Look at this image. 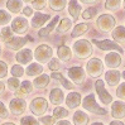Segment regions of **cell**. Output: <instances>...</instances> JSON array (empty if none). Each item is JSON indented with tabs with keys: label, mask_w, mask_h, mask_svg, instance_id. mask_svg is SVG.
<instances>
[{
	"label": "cell",
	"mask_w": 125,
	"mask_h": 125,
	"mask_svg": "<svg viewBox=\"0 0 125 125\" xmlns=\"http://www.w3.org/2000/svg\"><path fill=\"white\" fill-rule=\"evenodd\" d=\"M11 20V15L6 11V10H0V25L5 27L6 24L9 23V21Z\"/></svg>",
	"instance_id": "d590c367"
},
{
	"label": "cell",
	"mask_w": 125,
	"mask_h": 125,
	"mask_svg": "<svg viewBox=\"0 0 125 125\" xmlns=\"http://www.w3.org/2000/svg\"><path fill=\"white\" fill-rule=\"evenodd\" d=\"M60 19H61V18L58 17V15H57V17H54V18L52 19V21H51V23H49L46 28L41 29V31L38 32V35H39V37H47V35H48V34H49L51 32H52L53 29H54L56 24L58 23V20H60Z\"/></svg>",
	"instance_id": "484cf974"
},
{
	"label": "cell",
	"mask_w": 125,
	"mask_h": 125,
	"mask_svg": "<svg viewBox=\"0 0 125 125\" xmlns=\"http://www.w3.org/2000/svg\"><path fill=\"white\" fill-rule=\"evenodd\" d=\"M105 62H106L107 67H110V68H116V67H119V66L121 64V57H120L119 53L111 52V53L106 54Z\"/></svg>",
	"instance_id": "5bb4252c"
},
{
	"label": "cell",
	"mask_w": 125,
	"mask_h": 125,
	"mask_svg": "<svg viewBox=\"0 0 125 125\" xmlns=\"http://www.w3.org/2000/svg\"><path fill=\"white\" fill-rule=\"evenodd\" d=\"M11 31L14 33H17V34H23L28 31V28H29V23H28V20L24 19V18H21V17H17V18H14L11 20Z\"/></svg>",
	"instance_id": "ba28073f"
},
{
	"label": "cell",
	"mask_w": 125,
	"mask_h": 125,
	"mask_svg": "<svg viewBox=\"0 0 125 125\" xmlns=\"http://www.w3.org/2000/svg\"><path fill=\"white\" fill-rule=\"evenodd\" d=\"M48 83H49V76L47 75H41L38 77H35L34 82H33L35 89H44V87H47Z\"/></svg>",
	"instance_id": "4316f807"
},
{
	"label": "cell",
	"mask_w": 125,
	"mask_h": 125,
	"mask_svg": "<svg viewBox=\"0 0 125 125\" xmlns=\"http://www.w3.org/2000/svg\"><path fill=\"white\" fill-rule=\"evenodd\" d=\"M68 13L71 14L73 21L78 19L80 14H81V5L77 3V0H70V3H68Z\"/></svg>",
	"instance_id": "ac0fdd59"
},
{
	"label": "cell",
	"mask_w": 125,
	"mask_h": 125,
	"mask_svg": "<svg viewBox=\"0 0 125 125\" xmlns=\"http://www.w3.org/2000/svg\"><path fill=\"white\" fill-rule=\"evenodd\" d=\"M82 106H83L85 110H87V111H90V113H94V114H96V115H106L107 114V111H106L105 109L100 107L96 104V100H95V96H94L92 94L87 95V96L83 99Z\"/></svg>",
	"instance_id": "7a4b0ae2"
},
{
	"label": "cell",
	"mask_w": 125,
	"mask_h": 125,
	"mask_svg": "<svg viewBox=\"0 0 125 125\" xmlns=\"http://www.w3.org/2000/svg\"><path fill=\"white\" fill-rule=\"evenodd\" d=\"M0 54H1V46H0Z\"/></svg>",
	"instance_id": "9f6ffc18"
},
{
	"label": "cell",
	"mask_w": 125,
	"mask_h": 125,
	"mask_svg": "<svg viewBox=\"0 0 125 125\" xmlns=\"http://www.w3.org/2000/svg\"><path fill=\"white\" fill-rule=\"evenodd\" d=\"M8 75V66H6L5 62L0 61V78H4Z\"/></svg>",
	"instance_id": "ee69618b"
},
{
	"label": "cell",
	"mask_w": 125,
	"mask_h": 125,
	"mask_svg": "<svg viewBox=\"0 0 125 125\" xmlns=\"http://www.w3.org/2000/svg\"><path fill=\"white\" fill-rule=\"evenodd\" d=\"M121 5V0H106L105 8L107 10H117Z\"/></svg>",
	"instance_id": "e575fe53"
},
{
	"label": "cell",
	"mask_w": 125,
	"mask_h": 125,
	"mask_svg": "<svg viewBox=\"0 0 125 125\" xmlns=\"http://www.w3.org/2000/svg\"><path fill=\"white\" fill-rule=\"evenodd\" d=\"M49 15H48V14H42V13H35L34 14V15H33V18H32V27L33 28H37V29H38V28H42V25L43 24H46L47 23V21L49 20Z\"/></svg>",
	"instance_id": "2e32d148"
},
{
	"label": "cell",
	"mask_w": 125,
	"mask_h": 125,
	"mask_svg": "<svg viewBox=\"0 0 125 125\" xmlns=\"http://www.w3.org/2000/svg\"><path fill=\"white\" fill-rule=\"evenodd\" d=\"M64 99V95H63V91L60 90V89H53L52 91L49 92V100L53 105H60L62 104V101Z\"/></svg>",
	"instance_id": "7402d4cb"
},
{
	"label": "cell",
	"mask_w": 125,
	"mask_h": 125,
	"mask_svg": "<svg viewBox=\"0 0 125 125\" xmlns=\"http://www.w3.org/2000/svg\"><path fill=\"white\" fill-rule=\"evenodd\" d=\"M110 125H124V123H121V121H113V123H110Z\"/></svg>",
	"instance_id": "816d5d0a"
},
{
	"label": "cell",
	"mask_w": 125,
	"mask_h": 125,
	"mask_svg": "<svg viewBox=\"0 0 125 125\" xmlns=\"http://www.w3.org/2000/svg\"><path fill=\"white\" fill-rule=\"evenodd\" d=\"M8 115H9V113H8V110H6V106L0 101V117L5 119V117H8Z\"/></svg>",
	"instance_id": "bcb514c9"
},
{
	"label": "cell",
	"mask_w": 125,
	"mask_h": 125,
	"mask_svg": "<svg viewBox=\"0 0 125 125\" xmlns=\"http://www.w3.org/2000/svg\"><path fill=\"white\" fill-rule=\"evenodd\" d=\"M92 43L102 51H117V52H123L121 47L119 44H116V43H114L113 41H110V39H104V41L92 39Z\"/></svg>",
	"instance_id": "8fae6325"
},
{
	"label": "cell",
	"mask_w": 125,
	"mask_h": 125,
	"mask_svg": "<svg viewBox=\"0 0 125 125\" xmlns=\"http://www.w3.org/2000/svg\"><path fill=\"white\" fill-rule=\"evenodd\" d=\"M73 123H75V125H87L89 116L82 111H76L73 115Z\"/></svg>",
	"instance_id": "83f0119b"
},
{
	"label": "cell",
	"mask_w": 125,
	"mask_h": 125,
	"mask_svg": "<svg viewBox=\"0 0 125 125\" xmlns=\"http://www.w3.org/2000/svg\"><path fill=\"white\" fill-rule=\"evenodd\" d=\"M73 52L78 58H87L92 53V44L86 39H80L73 44Z\"/></svg>",
	"instance_id": "6da1fadb"
},
{
	"label": "cell",
	"mask_w": 125,
	"mask_h": 125,
	"mask_svg": "<svg viewBox=\"0 0 125 125\" xmlns=\"http://www.w3.org/2000/svg\"><path fill=\"white\" fill-rule=\"evenodd\" d=\"M96 23H97V27L100 28V31H102V32H110V31H114L116 20H115V18L113 15L102 14V15L99 17Z\"/></svg>",
	"instance_id": "5b68a950"
},
{
	"label": "cell",
	"mask_w": 125,
	"mask_h": 125,
	"mask_svg": "<svg viewBox=\"0 0 125 125\" xmlns=\"http://www.w3.org/2000/svg\"><path fill=\"white\" fill-rule=\"evenodd\" d=\"M6 8L13 14H18L23 10V1L21 0H8L6 1Z\"/></svg>",
	"instance_id": "44dd1931"
},
{
	"label": "cell",
	"mask_w": 125,
	"mask_h": 125,
	"mask_svg": "<svg viewBox=\"0 0 125 125\" xmlns=\"http://www.w3.org/2000/svg\"><path fill=\"white\" fill-rule=\"evenodd\" d=\"M34 58L39 63H46L53 58V51L47 44H41L34 51Z\"/></svg>",
	"instance_id": "3957f363"
},
{
	"label": "cell",
	"mask_w": 125,
	"mask_h": 125,
	"mask_svg": "<svg viewBox=\"0 0 125 125\" xmlns=\"http://www.w3.org/2000/svg\"><path fill=\"white\" fill-rule=\"evenodd\" d=\"M8 87H9V90L11 91H18L19 90V87H20V82H19V80L15 78V77H11L8 80Z\"/></svg>",
	"instance_id": "8d00e7d4"
},
{
	"label": "cell",
	"mask_w": 125,
	"mask_h": 125,
	"mask_svg": "<svg viewBox=\"0 0 125 125\" xmlns=\"http://www.w3.org/2000/svg\"><path fill=\"white\" fill-rule=\"evenodd\" d=\"M20 125H39V123L33 116H24L20 120Z\"/></svg>",
	"instance_id": "f35d334b"
},
{
	"label": "cell",
	"mask_w": 125,
	"mask_h": 125,
	"mask_svg": "<svg viewBox=\"0 0 125 125\" xmlns=\"http://www.w3.org/2000/svg\"><path fill=\"white\" fill-rule=\"evenodd\" d=\"M32 91H33V86H32V83L29 82V81H24V82H21V83H20L19 90L15 91V96L19 97V99H23L25 95L31 94Z\"/></svg>",
	"instance_id": "d6986e66"
},
{
	"label": "cell",
	"mask_w": 125,
	"mask_h": 125,
	"mask_svg": "<svg viewBox=\"0 0 125 125\" xmlns=\"http://www.w3.org/2000/svg\"><path fill=\"white\" fill-rule=\"evenodd\" d=\"M23 14L25 17H32V14H33V9L31 8V6H25V8L23 9Z\"/></svg>",
	"instance_id": "7dc6e473"
},
{
	"label": "cell",
	"mask_w": 125,
	"mask_h": 125,
	"mask_svg": "<svg viewBox=\"0 0 125 125\" xmlns=\"http://www.w3.org/2000/svg\"><path fill=\"white\" fill-rule=\"evenodd\" d=\"M1 125H15V124H13V123H4V124H1Z\"/></svg>",
	"instance_id": "f5cc1de1"
},
{
	"label": "cell",
	"mask_w": 125,
	"mask_h": 125,
	"mask_svg": "<svg viewBox=\"0 0 125 125\" xmlns=\"http://www.w3.org/2000/svg\"><path fill=\"white\" fill-rule=\"evenodd\" d=\"M120 76H121V73L119 71H116V70H111V71H107L106 72V75H105V80H106V82L109 86H115L119 83V81H120Z\"/></svg>",
	"instance_id": "e0dca14e"
},
{
	"label": "cell",
	"mask_w": 125,
	"mask_h": 125,
	"mask_svg": "<svg viewBox=\"0 0 125 125\" xmlns=\"http://www.w3.org/2000/svg\"><path fill=\"white\" fill-rule=\"evenodd\" d=\"M42 72H43V67H42V64L39 63H32V64H29L28 66V68L25 70V73L28 76H41L42 75Z\"/></svg>",
	"instance_id": "d4e9b609"
},
{
	"label": "cell",
	"mask_w": 125,
	"mask_h": 125,
	"mask_svg": "<svg viewBox=\"0 0 125 125\" xmlns=\"http://www.w3.org/2000/svg\"><path fill=\"white\" fill-rule=\"evenodd\" d=\"M41 120H42V123L44 124V125H53L54 121H56V119H54L53 116H43Z\"/></svg>",
	"instance_id": "f6af8a7d"
},
{
	"label": "cell",
	"mask_w": 125,
	"mask_h": 125,
	"mask_svg": "<svg viewBox=\"0 0 125 125\" xmlns=\"http://www.w3.org/2000/svg\"><path fill=\"white\" fill-rule=\"evenodd\" d=\"M97 13V9L95 8H90V9H86L83 13H82V18L83 19H92Z\"/></svg>",
	"instance_id": "60d3db41"
},
{
	"label": "cell",
	"mask_w": 125,
	"mask_h": 125,
	"mask_svg": "<svg viewBox=\"0 0 125 125\" xmlns=\"http://www.w3.org/2000/svg\"><path fill=\"white\" fill-rule=\"evenodd\" d=\"M28 41H33V38L31 35L25 37V38H21V37H14V38H11L9 42H6L5 44H6L8 48H10L13 51H18V49H20L21 47H23Z\"/></svg>",
	"instance_id": "7c38bea8"
},
{
	"label": "cell",
	"mask_w": 125,
	"mask_h": 125,
	"mask_svg": "<svg viewBox=\"0 0 125 125\" xmlns=\"http://www.w3.org/2000/svg\"><path fill=\"white\" fill-rule=\"evenodd\" d=\"M124 6H125V0H124Z\"/></svg>",
	"instance_id": "680465c9"
},
{
	"label": "cell",
	"mask_w": 125,
	"mask_h": 125,
	"mask_svg": "<svg viewBox=\"0 0 125 125\" xmlns=\"http://www.w3.org/2000/svg\"><path fill=\"white\" fill-rule=\"evenodd\" d=\"M68 77H70L75 83L81 85V83L85 82L86 75H85V71L82 70V67L75 66V67H71V68L68 70Z\"/></svg>",
	"instance_id": "9c48e42d"
},
{
	"label": "cell",
	"mask_w": 125,
	"mask_h": 125,
	"mask_svg": "<svg viewBox=\"0 0 125 125\" xmlns=\"http://www.w3.org/2000/svg\"><path fill=\"white\" fill-rule=\"evenodd\" d=\"M86 68L91 77H99L102 73V71H104V64H102L101 60H99V58H92V60L87 62Z\"/></svg>",
	"instance_id": "8992f818"
},
{
	"label": "cell",
	"mask_w": 125,
	"mask_h": 125,
	"mask_svg": "<svg viewBox=\"0 0 125 125\" xmlns=\"http://www.w3.org/2000/svg\"><path fill=\"white\" fill-rule=\"evenodd\" d=\"M87 31H89V25L85 24V23H81V24H77L75 28H73V31L71 33V37L72 38H76V37H80L85 34Z\"/></svg>",
	"instance_id": "f546056e"
},
{
	"label": "cell",
	"mask_w": 125,
	"mask_h": 125,
	"mask_svg": "<svg viewBox=\"0 0 125 125\" xmlns=\"http://www.w3.org/2000/svg\"><path fill=\"white\" fill-rule=\"evenodd\" d=\"M66 104L70 109H75L81 104V95L77 92H70L66 99Z\"/></svg>",
	"instance_id": "ffe728a7"
},
{
	"label": "cell",
	"mask_w": 125,
	"mask_h": 125,
	"mask_svg": "<svg viewBox=\"0 0 125 125\" xmlns=\"http://www.w3.org/2000/svg\"><path fill=\"white\" fill-rule=\"evenodd\" d=\"M116 96L119 99L125 100V82L119 85V87H117V90H116Z\"/></svg>",
	"instance_id": "7bdbcfd3"
},
{
	"label": "cell",
	"mask_w": 125,
	"mask_h": 125,
	"mask_svg": "<svg viewBox=\"0 0 125 125\" xmlns=\"http://www.w3.org/2000/svg\"><path fill=\"white\" fill-rule=\"evenodd\" d=\"M46 4H47V0H33L32 6H33V9L41 10L46 6Z\"/></svg>",
	"instance_id": "b9f144b4"
},
{
	"label": "cell",
	"mask_w": 125,
	"mask_h": 125,
	"mask_svg": "<svg viewBox=\"0 0 125 125\" xmlns=\"http://www.w3.org/2000/svg\"><path fill=\"white\" fill-rule=\"evenodd\" d=\"M48 67H49L51 71L56 72V71H58V70L61 68V63H60V61H58V60H56V58H52V60L48 62Z\"/></svg>",
	"instance_id": "ab89813d"
},
{
	"label": "cell",
	"mask_w": 125,
	"mask_h": 125,
	"mask_svg": "<svg viewBox=\"0 0 125 125\" xmlns=\"http://www.w3.org/2000/svg\"><path fill=\"white\" fill-rule=\"evenodd\" d=\"M123 77H124V78H125V72H124V73H123Z\"/></svg>",
	"instance_id": "6f0895ef"
},
{
	"label": "cell",
	"mask_w": 125,
	"mask_h": 125,
	"mask_svg": "<svg viewBox=\"0 0 125 125\" xmlns=\"http://www.w3.org/2000/svg\"><path fill=\"white\" fill-rule=\"evenodd\" d=\"M4 90H5V85L1 82V81H0V95L4 92Z\"/></svg>",
	"instance_id": "f907efd6"
},
{
	"label": "cell",
	"mask_w": 125,
	"mask_h": 125,
	"mask_svg": "<svg viewBox=\"0 0 125 125\" xmlns=\"http://www.w3.org/2000/svg\"><path fill=\"white\" fill-rule=\"evenodd\" d=\"M95 89H96V92H97L99 97H100V101L102 102V104H105V105L111 104L113 97H111V95L105 90L104 81H102V80H97L96 83H95Z\"/></svg>",
	"instance_id": "52a82bcc"
},
{
	"label": "cell",
	"mask_w": 125,
	"mask_h": 125,
	"mask_svg": "<svg viewBox=\"0 0 125 125\" xmlns=\"http://www.w3.org/2000/svg\"><path fill=\"white\" fill-rule=\"evenodd\" d=\"M23 1H25V3H33V0H23Z\"/></svg>",
	"instance_id": "db71d44e"
},
{
	"label": "cell",
	"mask_w": 125,
	"mask_h": 125,
	"mask_svg": "<svg viewBox=\"0 0 125 125\" xmlns=\"http://www.w3.org/2000/svg\"><path fill=\"white\" fill-rule=\"evenodd\" d=\"M68 115V111L64 107H56L53 111V117L54 119H62V117H66Z\"/></svg>",
	"instance_id": "74e56055"
},
{
	"label": "cell",
	"mask_w": 125,
	"mask_h": 125,
	"mask_svg": "<svg viewBox=\"0 0 125 125\" xmlns=\"http://www.w3.org/2000/svg\"><path fill=\"white\" fill-rule=\"evenodd\" d=\"M92 125H104V124H101V123H94Z\"/></svg>",
	"instance_id": "11a10c76"
},
{
	"label": "cell",
	"mask_w": 125,
	"mask_h": 125,
	"mask_svg": "<svg viewBox=\"0 0 125 125\" xmlns=\"http://www.w3.org/2000/svg\"><path fill=\"white\" fill-rule=\"evenodd\" d=\"M10 72H11L13 77L19 78V77H21V76L24 75V68L21 67V64H14V66H11Z\"/></svg>",
	"instance_id": "836d02e7"
},
{
	"label": "cell",
	"mask_w": 125,
	"mask_h": 125,
	"mask_svg": "<svg viewBox=\"0 0 125 125\" xmlns=\"http://www.w3.org/2000/svg\"><path fill=\"white\" fill-rule=\"evenodd\" d=\"M66 4H67V0H49V6L52 10H56V11H60L62 10Z\"/></svg>",
	"instance_id": "d6a6232c"
},
{
	"label": "cell",
	"mask_w": 125,
	"mask_h": 125,
	"mask_svg": "<svg viewBox=\"0 0 125 125\" xmlns=\"http://www.w3.org/2000/svg\"><path fill=\"white\" fill-rule=\"evenodd\" d=\"M33 58V53L31 49H21L15 54V60L18 61L19 64H28L32 61Z\"/></svg>",
	"instance_id": "9a60e30c"
},
{
	"label": "cell",
	"mask_w": 125,
	"mask_h": 125,
	"mask_svg": "<svg viewBox=\"0 0 125 125\" xmlns=\"http://www.w3.org/2000/svg\"><path fill=\"white\" fill-rule=\"evenodd\" d=\"M113 38L119 42V43H125V28L124 27H116L113 31Z\"/></svg>",
	"instance_id": "f1b7e54d"
},
{
	"label": "cell",
	"mask_w": 125,
	"mask_h": 125,
	"mask_svg": "<svg viewBox=\"0 0 125 125\" xmlns=\"http://www.w3.org/2000/svg\"><path fill=\"white\" fill-rule=\"evenodd\" d=\"M29 109H31V111H32L34 115L41 116V115H43V114L47 111L48 102L46 101L44 97H35V99L32 100L31 105H29Z\"/></svg>",
	"instance_id": "277c9868"
},
{
	"label": "cell",
	"mask_w": 125,
	"mask_h": 125,
	"mask_svg": "<svg viewBox=\"0 0 125 125\" xmlns=\"http://www.w3.org/2000/svg\"><path fill=\"white\" fill-rule=\"evenodd\" d=\"M57 125H71V123L67 120H61L60 123H57Z\"/></svg>",
	"instance_id": "681fc988"
},
{
	"label": "cell",
	"mask_w": 125,
	"mask_h": 125,
	"mask_svg": "<svg viewBox=\"0 0 125 125\" xmlns=\"http://www.w3.org/2000/svg\"><path fill=\"white\" fill-rule=\"evenodd\" d=\"M57 54H58V58H60V60L67 62V61L71 60L72 51L67 46H60V47H58V51H57Z\"/></svg>",
	"instance_id": "cb8c5ba5"
},
{
	"label": "cell",
	"mask_w": 125,
	"mask_h": 125,
	"mask_svg": "<svg viewBox=\"0 0 125 125\" xmlns=\"http://www.w3.org/2000/svg\"><path fill=\"white\" fill-rule=\"evenodd\" d=\"M13 33H14V32L11 31L10 27H4V28L1 29V32H0V39H1L4 43L9 42L11 38H14Z\"/></svg>",
	"instance_id": "1f68e13d"
},
{
	"label": "cell",
	"mask_w": 125,
	"mask_h": 125,
	"mask_svg": "<svg viewBox=\"0 0 125 125\" xmlns=\"http://www.w3.org/2000/svg\"><path fill=\"white\" fill-rule=\"evenodd\" d=\"M52 78H53V80H57L60 83H62V86L64 87L66 90H73V85H72V82H70L68 80H66V77L62 75V73L52 72Z\"/></svg>",
	"instance_id": "603a6c76"
},
{
	"label": "cell",
	"mask_w": 125,
	"mask_h": 125,
	"mask_svg": "<svg viewBox=\"0 0 125 125\" xmlns=\"http://www.w3.org/2000/svg\"><path fill=\"white\" fill-rule=\"evenodd\" d=\"M82 4H94V3H96L99 1V0H80Z\"/></svg>",
	"instance_id": "c3c4849f"
},
{
	"label": "cell",
	"mask_w": 125,
	"mask_h": 125,
	"mask_svg": "<svg viewBox=\"0 0 125 125\" xmlns=\"http://www.w3.org/2000/svg\"><path fill=\"white\" fill-rule=\"evenodd\" d=\"M9 109H10L11 114H14V115H21L25 111V109H27V102L23 99L15 97V99H13L9 102Z\"/></svg>",
	"instance_id": "30bf717a"
},
{
	"label": "cell",
	"mask_w": 125,
	"mask_h": 125,
	"mask_svg": "<svg viewBox=\"0 0 125 125\" xmlns=\"http://www.w3.org/2000/svg\"><path fill=\"white\" fill-rule=\"evenodd\" d=\"M111 115L115 119H123L125 116V104L123 101H115L111 105Z\"/></svg>",
	"instance_id": "4fadbf2b"
},
{
	"label": "cell",
	"mask_w": 125,
	"mask_h": 125,
	"mask_svg": "<svg viewBox=\"0 0 125 125\" xmlns=\"http://www.w3.org/2000/svg\"><path fill=\"white\" fill-rule=\"evenodd\" d=\"M71 25H72V20L71 19H67V18H63L61 19V23L57 28V32L58 33H66L71 29Z\"/></svg>",
	"instance_id": "4dcf8cb0"
}]
</instances>
